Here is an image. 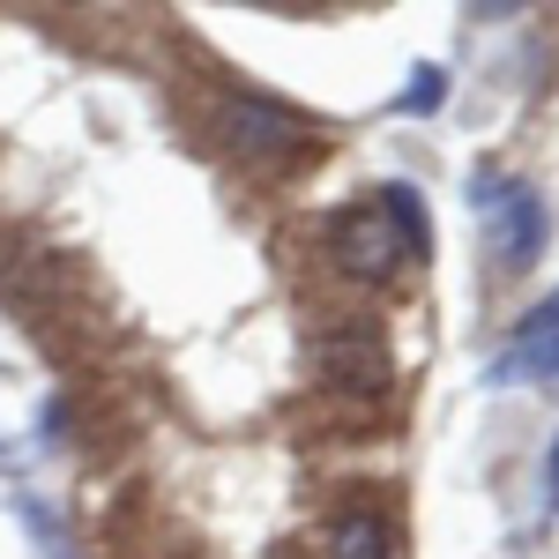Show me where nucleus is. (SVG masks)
Returning a JSON list of instances; mask_svg holds the SVG:
<instances>
[{"label": "nucleus", "mask_w": 559, "mask_h": 559, "mask_svg": "<svg viewBox=\"0 0 559 559\" xmlns=\"http://www.w3.org/2000/svg\"><path fill=\"white\" fill-rule=\"evenodd\" d=\"M329 254L344 276L358 284H388L411 254H426V216H418V194L411 187H381L373 202H350L329 224Z\"/></svg>", "instance_id": "1"}, {"label": "nucleus", "mask_w": 559, "mask_h": 559, "mask_svg": "<svg viewBox=\"0 0 559 559\" xmlns=\"http://www.w3.org/2000/svg\"><path fill=\"white\" fill-rule=\"evenodd\" d=\"M224 150L247 157V165H292L313 150V128L276 97H231L224 105Z\"/></svg>", "instance_id": "2"}, {"label": "nucleus", "mask_w": 559, "mask_h": 559, "mask_svg": "<svg viewBox=\"0 0 559 559\" xmlns=\"http://www.w3.org/2000/svg\"><path fill=\"white\" fill-rule=\"evenodd\" d=\"M477 202H485V247H492V261L508 276L537 269V254H545V202L522 179H485Z\"/></svg>", "instance_id": "3"}, {"label": "nucleus", "mask_w": 559, "mask_h": 559, "mask_svg": "<svg viewBox=\"0 0 559 559\" xmlns=\"http://www.w3.org/2000/svg\"><path fill=\"white\" fill-rule=\"evenodd\" d=\"M306 358H313V373L336 388V395H381V388H388V350H381V336H373L366 321H336V329H321Z\"/></svg>", "instance_id": "4"}, {"label": "nucleus", "mask_w": 559, "mask_h": 559, "mask_svg": "<svg viewBox=\"0 0 559 559\" xmlns=\"http://www.w3.org/2000/svg\"><path fill=\"white\" fill-rule=\"evenodd\" d=\"M329 559H395V537H388V522L373 508H350L329 530Z\"/></svg>", "instance_id": "5"}, {"label": "nucleus", "mask_w": 559, "mask_h": 559, "mask_svg": "<svg viewBox=\"0 0 559 559\" xmlns=\"http://www.w3.org/2000/svg\"><path fill=\"white\" fill-rule=\"evenodd\" d=\"M440 105H448V68H418L411 90L395 97V112H440Z\"/></svg>", "instance_id": "6"}, {"label": "nucleus", "mask_w": 559, "mask_h": 559, "mask_svg": "<svg viewBox=\"0 0 559 559\" xmlns=\"http://www.w3.org/2000/svg\"><path fill=\"white\" fill-rule=\"evenodd\" d=\"M552 329H559V292H552V299H545V306H537L530 321H522V336H552Z\"/></svg>", "instance_id": "7"}, {"label": "nucleus", "mask_w": 559, "mask_h": 559, "mask_svg": "<svg viewBox=\"0 0 559 559\" xmlns=\"http://www.w3.org/2000/svg\"><path fill=\"white\" fill-rule=\"evenodd\" d=\"M545 485H552V508H559V455H552V477H545Z\"/></svg>", "instance_id": "8"}]
</instances>
